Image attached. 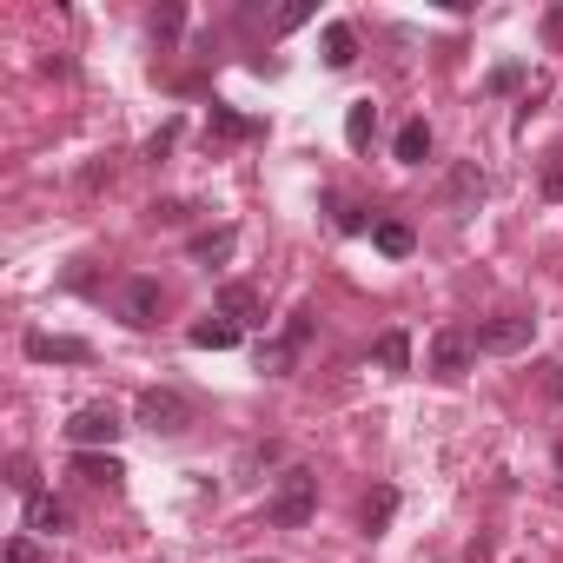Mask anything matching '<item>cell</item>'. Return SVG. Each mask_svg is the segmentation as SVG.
Segmentation results:
<instances>
[{
    "instance_id": "cell-1",
    "label": "cell",
    "mask_w": 563,
    "mask_h": 563,
    "mask_svg": "<svg viewBox=\"0 0 563 563\" xmlns=\"http://www.w3.org/2000/svg\"><path fill=\"white\" fill-rule=\"evenodd\" d=\"M312 510H319V477L292 464L286 477H278V490L265 497V523H272V530H306Z\"/></svg>"
},
{
    "instance_id": "cell-2",
    "label": "cell",
    "mask_w": 563,
    "mask_h": 563,
    "mask_svg": "<svg viewBox=\"0 0 563 563\" xmlns=\"http://www.w3.org/2000/svg\"><path fill=\"white\" fill-rule=\"evenodd\" d=\"M312 325H319V319H312V306H299V312L286 319V332L258 345V372H265V378H286V372L299 365V352L312 345Z\"/></svg>"
},
{
    "instance_id": "cell-3",
    "label": "cell",
    "mask_w": 563,
    "mask_h": 563,
    "mask_svg": "<svg viewBox=\"0 0 563 563\" xmlns=\"http://www.w3.org/2000/svg\"><path fill=\"white\" fill-rule=\"evenodd\" d=\"M120 431H126V418H120L113 405H80V411L67 418V444H74V451H113Z\"/></svg>"
},
{
    "instance_id": "cell-4",
    "label": "cell",
    "mask_w": 563,
    "mask_h": 563,
    "mask_svg": "<svg viewBox=\"0 0 563 563\" xmlns=\"http://www.w3.org/2000/svg\"><path fill=\"white\" fill-rule=\"evenodd\" d=\"M471 358H477V339H471L464 325H444V332L431 339V378H444V385H457V378L471 372Z\"/></svg>"
},
{
    "instance_id": "cell-5",
    "label": "cell",
    "mask_w": 563,
    "mask_h": 563,
    "mask_svg": "<svg viewBox=\"0 0 563 563\" xmlns=\"http://www.w3.org/2000/svg\"><path fill=\"white\" fill-rule=\"evenodd\" d=\"M133 418H140V431H153V438H179V431L192 424V405H186L179 391H146Z\"/></svg>"
},
{
    "instance_id": "cell-6",
    "label": "cell",
    "mask_w": 563,
    "mask_h": 563,
    "mask_svg": "<svg viewBox=\"0 0 563 563\" xmlns=\"http://www.w3.org/2000/svg\"><path fill=\"white\" fill-rule=\"evenodd\" d=\"M21 352H27L34 365H87V358H93V345H87V339H67V332H27Z\"/></svg>"
},
{
    "instance_id": "cell-7",
    "label": "cell",
    "mask_w": 563,
    "mask_h": 563,
    "mask_svg": "<svg viewBox=\"0 0 563 563\" xmlns=\"http://www.w3.org/2000/svg\"><path fill=\"white\" fill-rule=\"evenodd\" d=\"M530 332H537V319H517V312H504V319L477 325L471 339H477V352H497V358H510V352H523V345H530Z\"/></svg>"
},
{
    "instance_id": "cell-8",
    "label": "cell",
    "mask_w": 563,
    "mask_h": 563,
    "mask_svg": "<svg viewBox=\"0 0 563 563\" xmlns=\"http://www.w3.org/2000/svg\"><path fill=\"white\" fill-rule=\"evenodd\" d=\"M159 306H166V292H159V278H126L120 286V319L126 325H159Z\"/></svg>"
},
{
    "instance_id": "cell-9",
    "label": "cell",
    "mask_w": 563,
    "mask_h": 563,
    "mask_svg": "<svg viewBox=\"0 0 563 563\" xmlns=\"http://www.w3.org/2000/svg\"><path fill=\"white\" fill-rule=\"evenodd\" d=\"M219 319H232L239 332H245V325H265V299H258V286H245V278L219 286Z\"/></svg>"
},
{
    "instance_id": "cell-10",
    "label": "cell",
    "mask_w": 563,
    "mask_h": 563,
    "mask_svg": "<svg viewBox=\"0 0 563 563\" xmlns=\"http://www.w3.org/2000/svg\"><path fill=\"white\" fill-rule=\"evenodd\" d=\"M74 477H87V484H100V490H120L126 464H120L113 451H74Z\"/></svg>"
},
{
    "instance_id": "cell-11",
    "label": "cell",
    "mask_w": 563,
    "mask_h": 563,
    "mask_svg": "<svg viewBox=\"0 0 563 563\" xmlns=\"http://www.w3.org/2000/svg\"><path fill=\"white\" fill-rule=\"evenodd\" d=\"M391 517H398V490H391V484H378V490L358 504V530H365V537H385V530H391Z\"/></svg>"
},
{
    "instance_id": "cell-12",
    "label": "cell",
    "mask_w": 563,
    "mask_h": 563,
    "mask_svg": "<svg viewBox=\"0 0 563 563\" xmlns=\"http://www.w3.org/2000/svg\"><path fill=\"white\" fill-rule=\"evenodd\" d=\"M67 523H74V517H67V504H60V497H47V490H34V497H27V530L60 537Z\"/></svg>"
},
{
    "instance_id": "cell-13",
    "label": "cell",
    "mask_w": 563,
    "mask_h": 563,
    "mask_svg": "<svg viewBox=\"0 0 563 563\" xmlns=\"http://www.w3.org/2000/svg\"><path fill=\"white\" fill-rule=\"evenodd\" d=\"M372 245H378L385 258H411V252H418V232H411L405 219H378V225H372Z\"/></svg>"
},
{
    "instance_id": "cell-14",
    "label": "cell",
    "mask_w": 563,
    "mask_h": 563,
    "mask_svg": "<svg viewBox=\"0 0 563 563\" xmlns=\"http://www.w3.org/2000/svg\"><path fill=\"white\" fill-rule=\"evenodd\" d=\"M186 339H192V352H232V345H239V325L212 312V319H199V325H192Z\"/></svg>"
},
{
    "instance_id": "cell-15",
    "label": "cell",
    "mask_w": 563,
    "mask_h": 563,
    "mask_svg": "<svg viewBox=\"0 0 563 563\" xmlns=\"http://www.w3.org/2000/svg\"><path fill=\"white\" fill-rule=\"evenodd\" d=\"M391 153H398L405 166H424V159H431V126H424V120H405L398 140H391Z\"/></svg>"
},
{
    "instance_id": "cell-16",
    "label": "cell",
    "mask_w": 563,
    "mask_h": 563,
    "mask_svg": "<svg viewBox=\"0 0 563 563\" xmlns=\"http://www.w3.org/2000/svg\"><path fill=\"white\" fill-rule=\"evenodd\" d=\"M352 60H358V34H352V21H332V27H325V67L345 74Z\"/></svg>"
},
{
    "instance_id": "cell-17",
    "label": "cell",
    "mask_w": 563,
    "mask_h": 563,
    "mask_svg": "<svg viewBox=\"0 0 563 563\" xmlns=\"http://www.w3.org/2000/svg\"><path fill=\"white\" fill-rule=\"evenodd\" d=\"M372 133H378V107H372V100H352V107H345V140L365 153V146H372Z\"/></svg>"
},
{
    "instance_id": "cell-18",
    "label": "cell",
    "mask_w": 563,
    "mask_h": 563,
    "mask_svg": "<svg viewBox=\"0 0 563 563\" xmlns=\"http://www.w3.org/2000/svg\"><path fill=\"white\" fill-rule=\"evenodd\" d=\"M372 358L385 365V372H411V339L391 325V332H378V345H372Z\"/></svg>"
},
{
    "instance_id": "cell-19",
    "label": "cell",
    "mask_w": 563,
    "mask_h": 563,
    "mask_svg": "<svg viewBox=\"0 0 563 563\" xmlns=\"http://www.w3.org/2000/svg\"><path fill=\"white\" fill-rule=\"evenodd\" d=\"M206 133H212V140H252V133H258V120H245V113H232V107H212Z\"/></svg>"
},
{
    "instance_id": "cell-20",
    "label": "cell",
    "mask_w": 563,
    "mask_h": 563,
    "mask_svg": "<svg viewBox=\"0 0 563 563\" xmlns=\"http://www.w3.org/2000/svg\"><path fill=\"white\" fill-rule=\"evenodd\" d=\"M232 245H239V232L219 225V232H199V239H192V258H199V265H219V258H232Z\"/></svg>"
},
{
    "instance_id": "cell-21",
    "label": "cell",
    "mask_w": 563,
    "mask_h": 563,
    "mask_svg": "<svg viewBox=\"0 0 563 563\" xmlns=\"http://www.w3.org/2000/svg\"><path fill=\"white\" fill-rule=\"evenodd\" d=\"M477 199H484V173H477V166H457V173H451V206L471 212Z\"/></svg>"
},
{
    "instance_id": "cell-22",
    "label": "cell",
    "mask_w": 563,
    "mask_h": 563,
    "mask_svg": "<svg viewBox=\"0 0 563 563\" xmlns=\"http://www.w3.org/2000/svg\"><path fill=\"white\" fill-rule=\"evenodd\" d=\"M543 199H556L563 206V140L550 146V159H543Z\"/></svg>"
},
{
    "instance_id": "cell-23",
    "label": "cell",
    "mask_w": 563,
    "mask_h": 563,
    "mask_svg": "<svg viewBox=\"0 0 563 563\" xmlns=\"http://www.w3.org/2000/svg\"><path fill=\"white\" fill-rule=\"evenodd\" d=\"M179 27H186V8H159L153 14V41H179Z\"/></svg>"
},
{
    "instance_id": "cell-24",
    "label": "cell",
    "mask_w": 563,
    "mask_h": 563,
    "mask_svg": "<svg viewBox=\"0 0 563 563\" xmlns=\"http://www.w3.org/2000/svg\"><path fill=\"white\" fill-rule=\"evenodd\" d=\"M306 21H312V8H306V0H292V8H278L272 27H278V34H292V27H306Z\"/></svg>"
},
{
    "instance_id": "cell-25",
    "label": "cell",
    "mask_w": 563,
    "mask_h": 563,
    "mask_svg": "<svg viewBox=\"0 0 563 563\" xmlns=\"http://www.w3.org/2000/svg\"><path fill=\"white\" fill-rule=\"evenodd\" d=\"M173 140H179V120H166V126L146 140V159H166V153H173Z\"/></svg>"
},
{
    "instance_id": "cell-26",
    "label": "cell",
    "mask_w": 563,
    "mask_h": 563,
    "mask_svg": "<svg viewBox=\"0 0 563 563\" xmlns=\"http://www.w3.org/2000/svg\"><path fill=\"white\" fill-rule=\"evenodd\" d=\"M332 212H339V232H365V206H352V199H332Z\"/></svg>"
},
{
    "instance_id": "cell-27",
    "label": "cell",
    "mask_w": 563,
    "mask_h": 563,
    "mask_svg": "<svg viewBox=\"0 0 563 563\" xmlns=\"http://www.w3.org/2000/svg\"><path fill=\"white\" fill-rule=\"evenodd\" d=\"M8 484H14L21 497H34V464H27V457H14V464H8Z\"/></svg>"
},
{
    "instance_id": "cell-28",
    "label": "cell",
    "mask_w": 563,
    "mask_h": 563,
    "mask_svg": "<svg viewBox=\"0 0 563 563\" xmlns=\"http://www.w3.org/2000/svg\"><path fill=\"white\" fill-rule=\"evenodd\" d=\"M8 563H41V543H34V537H14V543H8Z\"/></svg>"
},
{
    "instance_id": "cell-29",
    "label": "cell",
    "mask_w": 563,
    "mask_h": 563,
    "mask_svg": "<svg viewBox=\"0 0 563 563\" xmlns=\"http://www.w3.org/2000/svg\"><path fill=\"white\" fill-rule=\"evenodd\" d=\"M543 41H550V47H563V8H550V14H543Z\"/></svg>"
},
{
    "instance_id": "cell-30",
    "label": "cell",
    "mask_w": 563,
    "mask_h": 563,
    "mask_svg": "<svg viewBox=\"0 0 563 563\" xmlns=\"http://www.w3.org/2000/svg\"><path fill=\"white\" fill-rule=\"evenodd\" d=\"M517 80H523V67H497V74H490V87H497V93H510Z\"/></svg>"
},
{
    "instance_id": "cell-31",
    "label": "cell",
    "mask_w": 563,
    "mask_h": 563,
    "mask_svg": "<svg viewBox=\"0 0 563 563\" xmlns=\"http://www.w3.org/2000/svg\"><path fill=\"white\" fill-rule=\"evenodd\" d=\"M153 219H159V225H179V219H186V206H179V199H166V206H153Z\"/></svg>"
},
{
    "instance_id": "cell-32",
    "label": "cell",
    "mask_w": 563,
    "mask_h": 563,
    "mask_svg": "<svg viewBox=\"0 0 563 563\" xmlns=\"http://www.w3.org/2000/svg\"><path fill=\"white\" fill-rule=\"evenodd\" d=\"M556 471H563V444H556Z\"/></svg>"
},
{
    "instance_id": "cell-33",
    "label": "cell",
    "mask_w": 563,
    "mask_h": 563,
    "mask_svg": "<svg viewBox=\"0 0 563 563\" xmlns=\"http://www.w3.org/2000/svg\"><path fill=\"white\" fill-rule=\"evenodd\" d=\"M265 563H272V556H265Z\"/></svg>"
}]
</instances>
